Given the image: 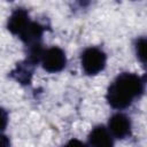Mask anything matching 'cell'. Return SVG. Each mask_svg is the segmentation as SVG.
I'll return each instance as SVG.
<instances>
[{
	"instance_id": "6da1fadb",
	"label": "cell",
	"mask_w": 147,
	"mask_h": 147,
	"mask_svg": "<svg viewBox=\"0 0 147 147\" xmlns=\"http://www.w3.org/2000/svg\"><path fill=\"white\" fill-rule=\"evenodd\" d=\"M144 87L145 82L140 76L133 72H122L108 86L107 102L114 109H125L141 96Z\"/></svg>"
},
{
	"instance_id": "7a4b0ae2",
	"label": "cell",
	"mask_w": 147,
	"mask_h": 147,
	"mask_svg": "<svg viewBox=\"0 0 147 147\" xmlns=\"http://www.w3.org/2000/svg\"><path fill=\"white\" fill-rule=\"evenodd\" d=\"M107 55L100 48L90 46L85 48L80 55V65L83 71L88 76L99 75L106 68Z\"/></svg>"
},
{
	"instance_id": "3957f363",
	"label": "cell",
	"mask_w": 147,
	"mask_h": 147,
	"mask_svg": "<svg viewBox=\"0 0 147 147\" xmlns=\"http://www.w3.org/2000/svg\"><path fill=\"white\" fill-rule=\"evenodd\" d=\"M40 63L45 71L49 74H56L65 68L67 56L62 48L57 46H52L44 51Z\"/></svg>"
},
{
	"instance_id": "277c9868",
	"label": "cell",
	"mask_w": 147,
	"mask_h": 147,
	"mask_svg": "<svg viewBox=\"0 0 147 147\" xmlns=\"http://www.w3.org/2000/svg\"><path fill=\"white\" fill-rule=\"evenodd\" d=\"M107 127L115 139L122 140L130 137L132 131V123L130 117L125 114L116 113L109 117Z\"/></svg>"
},
{
	"instance_id": "5b68a950",
	"label": "cell",
	"mask_w": 147,
	"mask_h": 147,
	"mask_svg": "<svg viewBox=\"0 0 147 147\" xmlns=\"http://www.w3.org/2000/svg\"><path fill=\"white\" fill-rule=\"evenodd\" d=\"M114 137L105 125L94 126L88 134L90 147H114Z\"/></svg>"
},
{
	"instance_id": "8992f818",
	"label": "cell",
	"mask_w": 147,
	"mask_h": 147,
	"mask_svg": "<svg viewBox=\"0 0 147 147\" xmlns=\"http://www.w3.org/2000/svg\"><path fill=\"white\" fill-rule=\"evenodd\" d=\"M30 22L31 20L28 10L23 8H17L10 14L7 22V29L10 33L15 36H20L24 31V29L29 25Z\"/></svg>"
},
{
	"instance_id": "52a82bcc",
	"label": "cell",
	"mask_w": 147,
	"mask_h": 147,
	"mask_svg": "<svg viewBox=\"0 0 147 147\" xmlns=\"http://www.w3.org/2000/svg\"><path fill=\"white\" fill-rule=\"evenodd\" d=\"M42 34H44V26L38 22L31 21L29 25L24 29V31L18 36V38L24 42V45L28 48H31L41 45Z\"/></svg>"
},
{
	"instance_id": "ba28073f",
	"label": "cell",
	"mask_w": 147,
	"mask_h": 147,
	"mask_svg": "<svg viewBox=\"0 0 147 147\" xmlns=\"http://www.w3.org/2000/svg\"><path fill=\"white\" fill-rule=\"evenodd\" d=\"M33 67H34V64H32L31 62L25 60L24 62L17 64V67L14 70L13 75L15 76L16 80L20 82L21 84H30L31 77H32V68Z\"/></svg>"
},
{
	"instance_id": "9c48e42d",
	"label": "cell",
	"mask_w": 147,
	"mask_h": 147,
	"mask_svg": "<svg viewBox=\"0 0 147 147\" xmlns=\"http://www.w3.org/2000/svg\"><path fill=\"white\" fill-rule=\"evenodd\" d=\"M134 52L138 61L147 68V36L139 37L134 42Z\"/></svg>"
},
{
	"instance_id": "30bf717a",
	"label": "cell",
	"mask_w": 147,
	"mask_h": 147,
	"mask_svg": "<svg viewBox=\"0 0 147 147\" xmlns=\"http://www.w3.org/2000/svg\"><path fill=\"white\" fill-rule=\"evenodd\" d=\"M64 147H90V146L86 145L85 142H83V141L79 140V139L72 138V139H70V140L64 145Z\"/></svg>"
},
{
	"instance_id": "8fae6325",
	"label": "cell",
	"mask_w": 147,
	"mask_h": 147,
	"mask_svg": "<svg viewBox=\"0 0 147 147\" xmlns=\"http://www.w3.org/2000/svg\"><path fill=\"white\" fill-rule=\"evenodd\" d=\"M1 146H2V147H9V140L7 139V137H6V136H2Z\"/></svg>"
}]
</instances>
